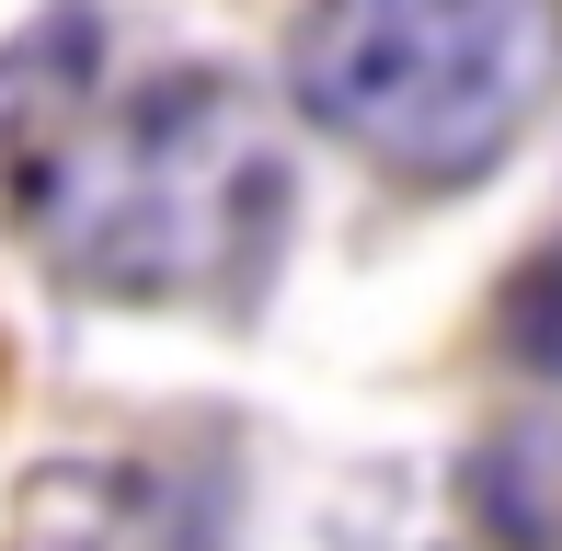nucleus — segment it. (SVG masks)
<instances>
[{"label": "nucleus", "mask_w": 562, "mask_h": 551, "mask_svg": "<svg viewBox=\"0 0 562 551\" xmlns=\"http://www.w3.org/2000/svg\"><path fill=\"white\" fill-rule=\"evenodd\" d=\"M0 207L46 241V265L81 299H138V311H252L288 265L299 172L288 127L241 69L195 58L161 81H104L69 104V127L35 161L0 172Z\"/></svg>", "instance_id": "1"}, {"label": "nucleus", "mask_w": 562, "mask_h": 551, "mask_svg": "<svg viewBox=\"0 0 562 551\" xmlns=\"http://www.w3.org/2000/svg\"><path fill=\"white\" fill-rule=\"evenodd\" d=\"M562 81V0H311L288 104L402 184H471L540 127Z\"/></svg>", "instance_id": "2"}, {"label": "nucleus", "mask_w": 562, "mask_h": 551, "mask_svg": "<svg viewBox=\"0 0 562 551\" xmlns=\"http://www.w3.org/2000/svg\"><path fill=\"white\" fill-rule=\"evenodd\" d=\"M0 551H207V517L138 460H35L12 483Z\"/></svg>", "instance_id": "3"}, {"label": "nucleus", "mask_w": 562, "mask_h": 551, "mask_svg": "<svg viewBox=\"0 0 562 551\" xmlns=\"http://www.w3.org/2000/svg\"><path fill=\"white\" fill-rule=\"evenodd\" d=\"M459 506L494 551H562V425H505L459 471Z\"/></svg>", "instance_id": "4"}, {"label": "nucleus", "mask_w": 562, "mask_h": 551, "mask_svg": "<svg viewBox=\"0 0 562 551\" xmlns=\"http://www.w3.org/2000/svg\"><path fill=\"white\" fill-rule=\"evenodd\" d=\"M505 345L562 380V254H540V265L517 276V299H505Z\"/></svg>", "instance_id": "5"}]
</instances>
